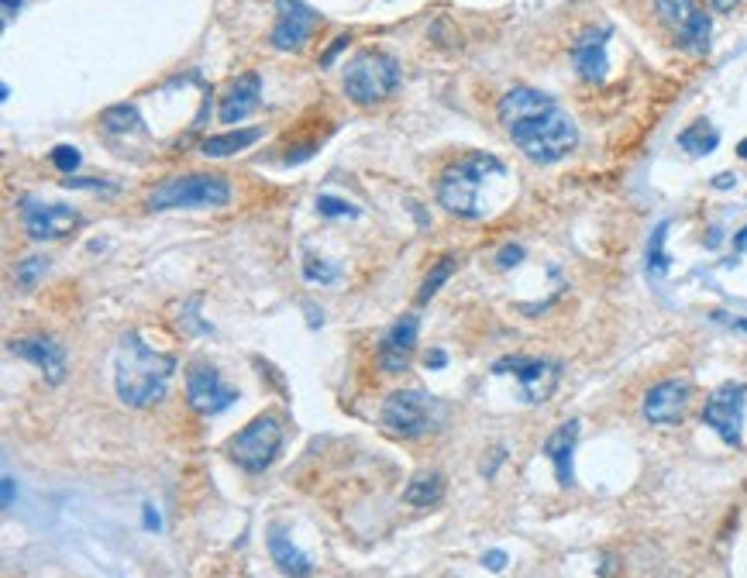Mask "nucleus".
I'll return each mask as SVG.
<instances>
[{"instance_id":"1","label":"nucleus","mask_w":747,"mask_h":578,"mask_svg":"<svg viewBox=\"0 0 747 578\" xmlns=\"http://www.w3.org/2000/svg\"><path fill=\"white\" fill-rule=\"evenodd\" d=\"M496 111H500V124L507 128L513 145L538 166L562 162L579 142V128L562 111V104L534 87L507 90Z\"/></svg>"},{"instance_id":"2","label":"nucleus","mask_w":747,"mask_h":578,"mask_svg":"<svg viewBox=\"0 0 747 578\" xmlns=\"http://www.w3.org/2000/svg\"><path fill=\"white\" fill-rule=\"evenodd\" d=\"M176 372V358L162 355V351L149 348L142 334H124L118 351H114V389H118L124 406H145L159 403L169 389V379Z\"/></svg>"},{"instance_id":"3","label":"nucleus","mask_w":747,"mask_h":578,"mask_svg":"<svg viewBox=\"0 0 747 578\" xmlns=\"http://www.w3.org/2000/svg\"><path fill=\"white\" fill-rule=\"evenodd\" d=\"M507 176V166H503L496 155L489 152H472L462 155L458 162L441 173L438 179V203L455 217H482V190H486L493 179Z\"/></svg>"},{"instance_id":"4","label":"nucleus","mask_w":747,"mask_h":578,"mask_svg":"<svg viewBox=\"0 0 747 578\" xmlns=\"http://www.w3.org/2000/svg\"><path fill=\"white\" fill-rule=\"evenodd\" d=\"M400 87V62L383 49L355 52L345 66V93L359 107H372Z\"/></svg>"},{"instance_id":"5","label":"nucleus","mask_w":747,"mask_h":578,"mask_svg":"<svg viewBox=\"0 0 747 578\" xmlns=\"http://www.w3.org/2000/svg\"><path fill=\"white\" fill-rule=\"evenodd\" d=\"M231 200V183L214 173L173 176L149 193V210H197L224 207Z\"/></svg>"},{"instance_id":"6","label":"nucleus","mask_w":747,"mask_h":578,"mask_svg":"<svg viewBox=\"0 0 747 578\" xmlns=\"http://www.w3.org/2000/svg\"><path fill=\"white\" fill-rule=\"evenodd\" d=\"M283 437H286L283 420H279L276 413H259L252 424L241 427V431L228 441V455L238 468L259 475L279 458V451H283Z\"/></svg>"},{"instance_id":"7","label":"nucleus","mask_w":747,"mask_h":578,"mask_svg":"<svg viewBox=\"0 0 747 578\" xmlns=\"http://www.w3.org/2000/svg\"><path fill=\"white\" fill-rule=\"evenodd\" d=\"M383 427L393 431L396 437H424L427 431H434V420H438V403L431 400L420 389H400V393H389L383 403Z\"/></svg>"},{"instance_id":"8","label":"nucleus","mask_w":747,"mask_h":578,"mask_svg":"<svg viewBox=\"0 0 747 578\" xmlns=\"http://www.w3.org/2000/svg\"><path fill=\"white\" fill-rule=\"evenodd\" d=\"M744 406H747V386L744 382H723L713 389L703 406V424L720 434L723 444L741 448L744 444Z\"/></svg>"},{"instance_id":"9","label":"nucleus","mask_w":747,"mask_h":578,"mask_svg":"<svg viewBox=\"0 0 747 578\" xmlns=\"http://www.w3.org/2000/svg\"><path fill=\"white\" fill-rule=\"evenodd\" d=\"M655 4H658L661 21L675 31V38H679L682 45H689V49H696V52L710 49L713 25H710V14L699 7V0H655Z\"/></svg>"},{"instance_id":"10","label":"nucleus","mask_w":747,"mask_h":578,"mask_svg":"<svg viewBox=\"0 0 747 578\" xmlns=\"http://www.w3.org/2000/svg\"><path fill=\"white\" fill-rule=\"evenodd\" d=\"M21 221H25L28 238L56 241V238H66V234L80 224V210L66 207V203H45V200L25 197L21 200Z\"/></svg>"},{"instance_id":"11","label":"nucleus","mask_w":747,"mask_h":578,"mask_svg":"<svg viewBox=\"0 0 747 578\" xmlns=\"http://www.w3.org/2000/svg\"><path fill=\"white\" fill-rule=\"evenodd\" d=\"M496 372L500 376H517L520 393H524L527 403H544L551 393H555L558 379H562V369L558 362H548V358H503L496 362Z\"/></svg>"},{"instance_id":"12","label":"nucleus","mask_w":747,"mask_h":578,"mask_svg":"<svg viewBox=\"0 0 747 578\" xmlns=\"http://www.w3.org/2000/svg\"><path fill=\"white\" fill-rule=\"evenodd\" d=\"M186 400L197 413L204 417H214V413L228 410L231 403L238 400V393L221 379V372L207 362H197L190 372H186Z\"/></svg>"},{"instance_id":"13","label":"nucleus","mask_w":747,"mask_h":578,"mask_svg":"<svg viewBox=\"0 0 747 578\" xmlns=\"http://www.w3.org/2000/svg\"><path fill=\"white\" fill-rule=\"evenodd\" d=\"M317 14L303 0H276V25H272V49L293 52L310 38Z\"/></svg>"},{"instance_id":"14","label":"nucleus","mask_w":747,"mask_h":578,"mask_svg":"<svg viewBox=\"0 0 747 578\" xmlns=\"http://www.w3.org/2000/svg\"><path fill=\"white\" fill-rule=\"evenodd\" d=\"M417 334H420V320L414 314H403L383 334L379 365H383L386 376H400V372L410 369V358H414V351H417Z\"/></svg>"},{"instance_id":"15","label":"nucleus","mask_w":747,"mask_h":578,"mask_svg":"<svg viewBox=\"0 0 747 578\" xmlns=\"http://www.w3.org/2000/svg\"><path fill=\"white\" fill-rule=\"evenodd\" d=\"M689 382L686 379H665L644 396V417L658 427H672L686 417L689 410Z\"/></svg>"},{"instance_id":"16","label":"nucleus","mask_w":747,"mask_h":578,"mask_svg":"<svg viewBox=\"0 0 747 578\" xmlns=\"http://www.w3.org/2000/svg\"><path fill=\"white\" fill-rule=\"evenodd\" d=\"M606 42H610V28H586L572 45V62L575 73L586 83H603L606 80Z\"/></svg>"},{"instance_id":"17","label":"nucleus","mask_w":747,"mask_h":578,"mask_svg":"<svg viewBox=\"0 0 747 578\" xmlns=\"http://www.w3.org/2000/svg\"><path fill=\"white\" fill-rule=\"evenodd\" d=\"M11 351L18 358H25V362L35 365V369L42 372L52 386H59V382L66 379V351H62L59 341H52V338H21V341H11Z\"/></svg>"},{"instance_id":"18","label":"nucleus","mask_w":747,"mask_h":578,"mask_svg":"<svg viewBox=\"0 0 747 578\" xmlns=\"http://www.w3.org/2000/svg\"><path fill=\"white\" fill-rule=\"evenodd\" d=\"M259 104H262V76L245 73V76H238V80L228 87V93L221 97L217 117H221V124H238V121H245Z\"/></svg>"},{"instance_id":"19","label":"nucleus","mask_w":747,"mask_h":578,"mask_svg":"<svg viewBox=\"0 0 747 578\" xmlns=\"http://www.w3.org/2000/svg\"><path fill=\"white\" fill-rule=\"evenodd\" d=\"M575 444H579V420H565L555 434H548L544 441V455L555 465L558 486L572 489L575 486V472H572V458H575Z\"/></svg>"},{"instance_id":"20","label":"nucleus","mask_w":747,"mask_h":578,"mask_svg":"<svg viewBox=\"0 0 747 578\" xmlns=\"http://www.w3.org/2000/svg\"><path fill=\"white\" fill-rule=\"evenodd\" d=\"M269 554H272V561L279 565V572L290 575V578H310V572H314V565H310L307 554L293 548V541L279 527L269 530Z\"/></svg>"},{"instance_id":"21","label":"nucleus","mask_w":747,"mask_h":578,"mask_svg":"<svg viewBox=\"0 0 747 578\" xmlns=\"http://www.w3.org/2000/svg\"><path fill=\"white\" fill-rule=\"evenodd\" d=\"M262 138V128H235V131H224V135H210L200 152L207 159H228L235 152H245L248 145H255Z\"/></svg>"},{"instance_id":"22","label":"nucleus","mask_w":747,"mask_h":578,"mask_svg":"<svg viewBox=\"0 0 747 578\" xmlns=\"http://www.w3.org/2000/svg\"><path fill=\"white\" fill-rule=\"evenodd\" d=\"M100 128L111 138H131V135H145V121L138 114L135 104H114L100 114Z\"/></svg>"},{"instance_id":"23","label":"nucleus","mask_w":747,"mask_h":578,"mask_svg":"<svg viewBox=\"0 0 747 578\" xmlns=\"http://www.w3.org/2000/svg\"><path fill=\"white\" fill-rule=\"evenodd\" d=\"M403 499L410 506H438L445 499V475L441 472H420L410 479V486L403 489Z\"/></svg>"},{"instance_id":"24","label":"nucleus","mask_w":747,"mask_h":578,"mask_svg":"<svg viewBox=\"0 0 747 578\" xmlns=\"http://www.w3.org/2000/svg\"><path fill=\"white\" fill-rule=\"evenodd\" d=\"M679 145L686 148L689 155H710L713 148L720 145V131L713 128L710 121H696L679 135Z\"/></svg>"},{"instance_id":"25","label":"nucleus","mask_w":747,"mask_h":578,"mask_svg":"<svg viewBox=\"0 0 747 578\" xmlns=\"http://www.w3.org/2000/svg\"><path fill=\"white\" fill-rule=\"evenodd\" d=\"M665 231H668V221H665V224H658V231L651 234V245H648V272H651V276H665V272H668Z\"/></svg>"},{"instance_id":"26","label":"nucleus","mask_w":747,"mask_h":578,"mask_svg":"<svg viewBox=\"0 0 747 578\" xmlns=\"http://www.w3.org/2000/svg\"><path fill=\"white\" fill-rule=\"evenodd\" d=\"M451 272H455V259H441L438 265H434V269L427 272L424 286H420V303H424V300H431V296L438 293V289L448 283V276H451Z\"/></svg>"},{"instance_id":"27","label":"nucleus","mask_w":747,"mask_h":578,"mask_svg":"<svg viewBox=\"0 0 747 578\" xmlns=\"http://www.w3.org/2000/svg\"><path fill=\"white\" fill-rule=\"evenodd\" d=\"M52 166H56L59 173L73 176V169L80 166V148H76V145H56V148H52Z\"/></svg>"},{"instance_id":"28","label":"nucleus","mask_w":747,"mask_h":578,"mask_svg":"<svg viewBox=\"0 0 747 578\" xmlns=\"http://www.w3.org/2000/svg\"><path fill=\"white\" fill-rule=\"evenodd\" d=\"M317 210H321L324 217H359V210H355V203L348 200H338V197H317Z\"/></svg>"},{"instance_id":"29","label":"nucleus","mask_w":747,"mask_h":578,"mask_svg":"<svg viewBox=\"0 0 747 578\" xmlns=\"http://www.w3.org/2000/svg\"><path fill=\"white\" fill-rule=\"evenodd\" d=\"M45 269H49V262L38 259V255H31V259H25V262L18 265V283L25 286V289H31V286L38 283V276H42Z\"/></svg>"},{"instance_id":"30","label":"nucleus","mask_w":747,"mask_h":578,"mask_svg":"<svg viewBox=\"0 0 747 578\" xmlns=\"http://www.w3.org/2000/svg\"><path fill=\"white\" fill-rule=\"evenodd\" d=\"M303 276L310 283H334L338 279V265H317V259H307L303 262Z\"/></svg>"},{"instance_id":"31","label":"nucleus","mask_w":747,"mask_h":578,"mask_svg":"<svg viewBox=\"0 0 747 578\" xmlns=\"http://www.w3.org/2000/svg\"><path fill=\"white\" fill-rule=\"evenodd\" d=\"M520 259H524V248H520V245H507L500 255H496V262H500L503 269H510V265H517Z\"/></svg>"},{"instance_id":"32","label":"nucleus","mask_w":747,"mask_h":578,"mask_svg":"<svg viewBox=\"0 0 747 578\" xmlns=\"http://www.w3.org/2000/svg\"><path fill=\"white\" fill-rule=\"evenodd\" d=\"M348 42H352V35H338V38H334V42H331V49H328V52H324V56H321V62H324V66H331V62H334V56H338L341 49H348Z\"/></svg>"},{"instance_id":"33","label":"nucleus","mask_w":747,"mask_h":578,"mask_svg":"<svg viewBox=\"0 0 747 578\" xmlns=\"http://www.w3.org/2000/svg\"><path fill=\"white\" fill-rule=\"evenodd\" d=\"M482 565H486L489 572H503V568H507V554H503V551H489L486 558H482Z\"/></svg>"},{"instance_id":"34","label":"nucleus","mask_w":747,"mask_h":578,"mask_svg":"<svg viewBox=\"0 0 747 578\" xmlns=\"http://www.w3.org/2000/svg\"><path fill=\"white\" fill-rule=\"evenodd\" d=\"M11 506H14V479L4 475V510H11Z\"/></svg>"},{"instance_id":"35","label":"nucleus","mask_w":747,"mask_h":578,"mask_svg":"<svg viewBox=\"0 0 747 578\" xmlns=\"http://www.w3.org/2000/svg\"><path fill=\"white\" fill-rule=\"evenodd\" d=\"M445 362H448L445 351H431V355H427V369H441Z\"/></svg>"},{"instance_id":"36","label":"nucleus","mask_w":747,"mask_h":578,"mask_svg":"<svg viewBox=\"0 0 747 578\" xmlns=\"http://www.w3.org/2000/svg\"><path fill=\"white\" fill-rule=\"evenodd\" d=\"M710 4H713V11L727 14V11H734V7L741 4V0H710Z\"/></svg>"},{"instance_id":"37","label":"nucleus","mask_w":747,"mask_h":578,"mask_svg":"<svg viewBox=\"0 0 747 578\" xmlns=\"http://www.w3.org/2000/svg\"><path fill=\"white\" fill-rule=\"evenodd\" d=\"M4 4V21H11L14 14H18V7H21V0H0Z\"/></svg>"},{"instance_id":"38","label":"nucleus","mask_w":747,"mask_h":578,"mask_svg":"<svg viewBox=\"0 0 747 578\" xmlns=\"http://www.w3.org/2000/svg\"><path fill=\"white\" fill-rule=\"evenodd\" d=\"M145 527H149V530H152V527L159 530V513H155L152 506H145Z\"/></svg>"},{"instance_id":"39","label":"nucleus","mask_w":747,"mask_h":578,"mask_svg":"<svg viewBox=\"0 0 747 578\" xmlns=\"http://www.w3.org/2000/svg\"><path fill=\"white\" fill-rule=\"evenodd\" d=\"M737 152H741V155H744V159H747V142H741V148H737Z\"/></svg>"}]
</instances>
